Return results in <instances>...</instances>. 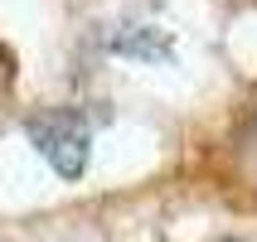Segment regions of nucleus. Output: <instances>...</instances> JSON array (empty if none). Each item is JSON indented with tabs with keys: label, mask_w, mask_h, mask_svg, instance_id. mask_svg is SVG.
<instances>
[{
	"label": "nucleus",
	"mask_w": 257,
	"mask_h": 242,
	"mask_svg": "<svg viewBox=\"0 0 257 242\" xmlns=\"http://www.w3.org/2000/svg\"><path fill=\"white\" fill-rule=\"evenodd\" d=\"M25 131H29L34 150L49 160V170L58 179H83L87 155H92V131H87V121L78 112H68V107L39 112V116L25 121Z\"/></svg>",
	"instance_id": "nucleus-1"
}]
</instances>
